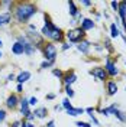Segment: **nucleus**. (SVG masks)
Instances as JSON below:
<instances>
[{"instance_id": "nucleus-32", "label": "nucleus", "mask_w": 126, "mask_h": 127, "mask_svg": "<svg viewBox=\"0 0 126 127\" xmlns=\"http://www.w3.org/2000/svg\"><path fill=\"white\" fill-rule=\"evenodd\" d=\"M28 101H29V105H36V104H38V98H36V97H31Z\"/></svg>"}, {"instance_id": "nucleus-11", "label": "nucleus", "mask_w": 126, "mask_h": 127, "mask_svg": "<svg viewBox=\"0 0 126 127\" xmlns=\"http://www.w3.org/2000/svg\"><path fill=\"white\" fill-rule=\"evenodd\" d=\"M118 84H116V81H113V79H109V81H106V91H107V95L112 97V95H116L118 93Z\"/></svg>"}, {"instance_id": "nucleus-28", "label": "nucleus", "mask_w": 126, "mask_h": 127, "mask_svg": "<svg viewBox=\"0 0 126 127\" xmlns=\"http://www.w3.org/2000/svg\"><path fill=\"white\" fill-rule=\"evenodd\" d=\"M75 126L77 127H93L90 123H86V121H75Z\"/></svg>"}, {"instance_id": "nucleus-19", "label": "nucleus", "mask_w": 126, "mask_h": 127, "mask_svg": "<svg viewBox=\"0 0 126 127\" xmlns=\"http://www.w3.org/2000/svg\"><path fill=\"white\" fill-rule=\"evenodd\" d=\"M33 114H35V119H45V117H47V114H48V108H47V107L35 108Z\"/></svg>"}, {"instance_id": "nucleus-40", "label": "nucleus", "mask_w": 126, "mask_h": 127, "mask_svg": "<svg viewBox=\"0 0 126 127\" xmlns=\"http://www.w3.org/2000/svg\"><path fill=\"white\" fill-rule=\"evenodd\" d=\"M47 127H55V121H54V120H49L48 124H47Z\"/></svg>"}, {"instance_id": "nucleus-22", "label": "nucleus", "mask_w": 126, "mask_h": 127, "mask_svg": "<svg viewBox=\"0 0 126 127\" xmlns=\"http://www.w3.org/2000/svg\"><path fill=\"white\" fill-rule=\"evenodd\" d=\"M113 116H115V117H116L120 123H126V113H123L122 110L116 108V110H115V113H113Z\"/></svg>"}, {"instance_id": "nucleus-45", "label": "nucleus", "mask_w": 126, "mask_h": 127, "mask_svg": "<svg viewBox=\"0 0 126 127\" xmlns=\"http://www.w3.org/2000/svg\"><path fill=\"white\" fill-rule=\"evenodd\" d=\"M1 56H3V54H1V51H0V58H1Z\"/></svg>"}, {"instance_id": "nucleus-14", "label": "nucleus", "mask_w": 126, "mask_h": 127, "mask_svg": "<svg viewBox=\"0 0 126 127\" xmlns=\"http://www.w3.org/2000/svg\"><path fill=\"white\" fill-rule=\"evenodd\" d=\"M19 98H17V95L16 94H10L7 97V100H6V107L10 108V110H15L16 107H17V104H19Z\"/></svg>"}, {"instance_id": "nucleus-41", "label": "nucleus", "mask_w": 126, "mask_h": 127, "mask_svg": "<svg viewBox=\"0 0 126 127\" xmlns=\"http://www.w3.org/2000/svg\"><path fill=\"white\" fill-rule=\"evenodd\" d=\"M13 79H16V77L13 75V74H9L7 75V81H13Z\"/></svg>"}, {"instance_id": "nucleus-10", "label": "nucleus", "mask_w": 126, "mask_h": 127, "mask_svg": "<svg viewBox=\"0 0 126 127\" xmlns=\"http://www.w3.org/2000/svg\"><path fill=\"white\" fill-rule=\"evenodd\" d=\"M63 81H64V85H70V87H71V85L77 81V74L72 71V69L68 71V72H65V74H64Z\"/></svg>"}, {"instance_id": "nucleus-47", "label": "nucleus", "mask_w": 126, "mask_h": 127, "mask_svg": "<svg viewBox=\"0 0 126 127\" xmlns=\"http://www.w3.org/2000/svg\"><path fill=\"white\" fill-rule=\"evenodd\" d=\"M125 65H126V62H125Z\"/></svg>"}, {"instance_id": "nucleus-37", "label": "nucleus", "mask_w": 126, "mask_h": 127, "mask_svg": "<svg viewBox=\"0 0 126 127\" xmlns=\"http://www.w3.org/2000/svg\"><path fill=\"white\" fill-rule=\"evenodd\" d=\"M33 120H35V114H33V113H31V114L26 117V121H31V123H32Z\"/></svg>"}, {"instance_id": "nucleus-16", "label": "nucleus", "mask_w": 126, "mask_h": 127, "mask_svg": "<svg viewBox=\"0 0 126 127\" xmlns=\"http://www.w3.org/2000/svg\"><path fill=\"white\" fill-rule=\"evenodd\" d=\"M31 77H32V74L29 71H22L17 77H16V81H17V84H22V85H23L26 81L31 79Z\"/></svg>"}, {"instance_id": "nucleus-27", "label": "nucleus", "mask_w": 126, "mask_h": 127, "mask_svg": "<svg viewBox=\"0 0 126 127\" xmlns=\"http://www.w3.org/2000/svg\"><path fill=\"white\" fill-rule=\"evenodd\" d=\"M55 62H49V61H44V62H41V69H47V68H51L52 65Z\"/></svg>"}, {"instance_id": "nucleus-43", "label": "nucleus", "mask_w": 126, "mask_h": 127, "mask_svg": "<svg viewBox=\"0 0 126 127\" xmlns=\"http://www.w3.org/2000/svg\"><path fill=\"white\" fill-rule=\"evenodd\" d=\"M61 108H63V105H55V107H54V110L55 111H60Z\"/></svg>"}, {"instance_id": "nucleus-21", "label": "nucleus", "mask_w": 126, "mask_h": 127, "mask_svg": "<svg viewBox=\"0 0 126 127\" xmlns=\"http://www.w3.org/2000/svg\"><path fill=\"white\" fill-rule=\"evenodd\" d=\"M12 52H13L15 55H22V54H25L23 46H22L19 42H15V43L12 45Z\"/></svg>"}, {"instance_id": "nucleus-31", "label": "nucleus", "mask_w": 126, "mask_h": 127, "mask_svg": "<svg viewBox=\"0 0 126 127\" xmlns=\"http://www.w3.org/2000/svg\"><path fill=\"white\" fill-rule=\"evenodd\" d=\"M20 127H35V124H33V123H31V121H26V120H23V121L20 123Z\"/></svg>"}, {"instance_id": "nucleus-44", "label": "nucleus", "mask_w": 126, "mask_h": 127, "mask_svg": "<svg viewBox=\"0 0 126 127\" xmlns=\"http://www.w3.org/2000/svg\"><path fill=\"white\" fill-rule=\"evenodd\" d=\"M1 46H3V40L0 39V48H1Z\"/></svg>"}, {"instance_id": "nucleus-1", "label": "nucleus", "mask_w": 126, "mask_h": 127, "mask_svg": "<svg viewBox=\"0 0 126 127\" xmlns=\"http://www.w3.org/2000/svg\"><path fill=\"white\" fill-rule=\"evenodd\" d=\"M41 35H42V38L49 39L52 43L54 42H63L64 38H65V33L63 32V29L55 26L47 15H45V23L41 29Z\"/></svg>"}, {"instance_id": "nucleus-42", "label": "nucleus", "mask_w": 126, "mask_h": 127, "mask_svg": "<svg viewBox=\"0 0 126 127\" xmlns=\"http://www.w3.org/2000/svg\"><path fill=\"white\" fill-rule=\"evenodd\" d=\"M55 98V94H47V100H54Z\"/></svg>"}, {"instance_id": "nucleus-35", "label": "nucleus", "mask_w": 126, "mask_h": 127, "mask_svg": "<svg viewBox=\"0 0 126 127\" xmlns=\"http://www.w3.org/2000/svg\"><path fill=\"white\" fill-rule=\"evenodd\" d=\"M84 111H86L87 114H91V113H94L96 111V108L94 107H87V108H84Z\"/></svg>"}, {"instance_id": "nucleus-25", "label": "nucleus", "mask_w": 126, "mask_h": 127, "mask_svg": "<svg viewBox=\"0 0 126 127\" xmlns=\"http://www.w3.org/2000/svg\"><path fill=\"white\" fill-rule=\"evenodd\" d=\"M61 105H63V108H64L65 111L70 110V108H72V107H74V105H72V104L70 103V98H64L63 103H61Z\"/></svg>"}, {"instance_id": "nucleus-6", "label": "nucleus", "mask_w": 126, "mask_h": 127, "mask_svg": "<svg viewBox=\"0 0 126 127\" xmlns=\"http://www.w3.org/2000/svg\"><path fill=\"white\" fill-rule=\"evenodd\" d=\"M16 39H17L16 42H19V43H20V45L23 46V51H25V54H26V55H32V54H33V52L36 51L35 45H33V43H32V42H31L29 39H28V38H26L25 35H19V36H17Z\"/></svg>"}, {"instance_id": "nucleus-29", "label": "nucleus", "mask_w": 126, "mask_h": 127, "mask_svg": "<svg viewBox=\"0 0 126 127\" xmlns=\"http://www.w3.org/2000/svg\"><path fill=\"white\" fill-rule=\"evenodd\" d=\"M88 117H90V120L94 123V126H100V121L96 119V116H94V113H91V114H88Z\"/></svg>"}, {"instance_id": "nucleus-7", "label": "nucleus", "mask_w": 126, "mask_h": 127, "mask_svg": "<svg viewBox=\"0 0 126 127\" xmlns=\"http://www.w3.org/2000/svg\"><path fill=\"white\" fill-rule=\"evenodd\" d=\"M90 75H93L96 79H99V81H102V82L109 81V77H107V74H106V71H104L103 66H94L93 69H90Z\"/></svg>"}, {"instance_id": "nucleus-39", "label": "nucleus", "mask_w": 126, "mask_h": 127, "mask_svg": "<svg viewBox=\"0 0 126 127\" xmlns=\"http://www.w3.org/2000/svg\"><path fill=\"white\" fill-rule=\"evenodd\" d=\"M20 123L22 121H17L16 120V121H13V124H10V127H20Z\"/></svg>"}, {"instance_id": "nucleus-3", "label": "nucleus", "mask_w": 126, "mask_h": 127, "mask_svg": "<svg viewBox=\"0 0 126 127\" xmlns=\"http://www.w3.org/2000/svg\"><path fill=\"white\" fill-rule=\"evenodd\" d=\"M65 38L70 43H80L81 40L86 39V32L81 28H74V29H70L65 33Z\"/></svg>"}, {"instance_id": "nucleus-17", "label": "nucleus", "mask_w": 126, "mask_h": 127, "mask_svg": "<svg viewBox=\"0 0 126 127\" xmlns=\"http://www.w3.org/2000/svg\"><path fill=\"white\" fill-rule=\"evenodd\" d=\"M122 33H123V32L119 29L118 22H116V23L113 22V23L110 25V38H112V39H116V38H119V36H120Z\"/></svg>"}, {"instance_id": "nucleus-36", "label": "nucleus", "mask_w": 126, "mask_h": 127, "mask_svg": "<svg viewBox=\"0 0 126 127\" xmlns=\"http://www.w3.org/2000/svg\"><path fill=\"white\" fill-rule=\"evenodd\" d=\"M81 4H83V6H86V7H90L93 3H91V1H88V0H83V1H81Z\"/></svg>"}, {"instance_id": "nucleus-13", "label": "nucleus", "mask_w": 126, "mask_h": 127, "mask_svg": "<svg viewBox=\"0 0 126 127\" xmlns=\"http://www.w3.org/2000/svg\"><path fill=\"white\" fill-rule=\"evenodd\" d=\"M19 105H20V114L26 119V117L32 113V111L29 110V107H31V105H29V101H28L26 98H22V100L19 101Z\"/></svg>"}, {"instance_id": "nucleus-8", "label": "nucleus", "mask_w": 126, "mask_h": 127, "mask_svg": "<svg viewBox=\"0 0 126 127\" xmlns=\"http://www.w3.org/2000/svg\"><path fill=\"white\" fill-rule=\"evenodd\" d=\"M75 48H77V51L81 52L83 55H88V54H90V49H91V43H90L88 40L84 39V40H81L80 43H77Z\"/></svg>"}, {"instance_id": "nucleus-4", "label": "nucleus", "mask_w": 126, "mask_h": 127, "mask_svg": "<svg viewBox=\"0 0 126 127\" xmlns=\"http://www.w3.org/2000/svg\"><path fill=\"white\" fill-rule=\"evenodd\" d=\"M103 68H104V71H106V74H107V77H110V78H115V77H118L119 74H120L116 61L112 59L110 56L106 58V61H104V66H103Z\"/></svg>"}, {"instance_id": "nucleus-12", "label": "nucleus", "mask_w": 126, "mask_h": 127, "mask_svg": "<svg viewBox=\"0 0 126 127\" xmlns=\"http://www.w3.org/2000/svg\"><path fill=\"white\" fill-rule=\"evenodd\" d=\"M81 23V29L84 32H87V31H91V29H94L96 28V22L93 20V19H88V17H83V20L80 22Z\"/></svg>"}, {"instance_id": "nucleus-34", "label": "nucleus", "mask_w": 126, "mask_h": 127, "mask_svg": "<svg viewBox=\"0 0 126 127\" xmlns=\"http://www.w3.org/2000/svg\"><path fill=\"white\" fill-rule=\"evenodd\" d=\"M71 48H72V45H71V43H63L61 49H63V51H68V49H71Z\"/></svg>"}, {"instance_id": "nucleus-2", "label": "nucleus", "mask_w": 126, "mask_h": 127, "mask_svg": "<svg viewBox=\"0 0 126 127\" xmlns=\"http://www.w3.org/2000/svg\"><path fill=\"white\" fill-rule=\"evenodd\" d=\"M36 12H38V9L32 3H28V1H25V3H16L13 16H15L17 23H28L32 19V16L36 15Z\"/></svg>"}, {"instance_id": "nucleus-46", "label": "nucleus", "mask_w": 126, "mask_h": 127, "mask_svg": "<svg viewBox=\"0 0 126 127\" xmlns=\"http://www.w3.org/2000/svg\"><path fill=\"white\" fill-rule=\"evenodd\" d=\"M125 91H126V87H125Z\"/></svg>"}, {"instance_id": "nucleus-18", "label": "nucleus", "mask_w": 126, "mask_h": 127, "mask_svg": "<svg viewBox=\"0 0 126 127\" xmlns=\"http://www.w3.org/2000/svg\"><path fill=\"white\" fill-rule=\"evenodd\" d=\"M12 22V13L10 12H4L0 13V26H6Z\"/></svg>"}, {"instance_id": "nucleus-20", "label": "nucleus", "mask_w": 126, "mask_h": 127, "mask_svg": "<svg viewBox=\"0 0 126 127\" xmlns=\"http://www.w3.org/2000/svg\"><path fill=\"white\" fill-rule=\"evenodd\" d=\"M86 111L84 108H81V107H72L70 110H67V114L71 116V117H77V116H81V114H84Z\"/></svg>"}, {"instance_id": "nucleus-15", "label": "nucleus", "mask_w": 126, "mask_h": 127, "mask_svg": "<svg viewBox=\"0 0 126 127\" xmlns=\"http://www.w3.org/2000/svg\"><path fill=\"white\" fill-rule=\"evenodd\" d=\"M116 108H119L118 104H110L109 107H104V108H100V107H97L96 110L99 111L100 114H103V116H110V114H113L115 113V110Z\"/></svg>"}, {"instance_id": "nucleus-5", "label": "nucleus", "mask_w": 126, "mask_h": 127, "mask_svg": "<svg viewBox=\"0 0 126 127\" xmlns=\"http://www.w3.org/2000/svg\"><path fill=\"white\" fill-rule=\"evenodd\" d=\"M42 52H44V58H45V61H49V62H55L57 59V46L52 43V42H48L44 45L42 48Z\"/></svg>"}, {"instance_id": "nucleus-9", "label": "nucleus", "mask_w": 126, "mask_h": 127, "mask_svg": "<svg viewBox=\"0 0 126 127\" xmlns=\"http://www.w3.org/2000/svg\"><path fill=\"white\" fill-rule=\"evenodd\" d=\"M68 13H70V16L72 17V19H81L83 20V15L80 13V10H78V7L75 6V3L74 1H68Z\"/></svg>"}, {"instance_id": "nucleus-24", "label": "nucleus", "mask_w": 126, "mask_h": 127, "mask_svg": "<svg viewBox=\"0 0 126 127\" xmlns=\"http://www.w3.org/2000/svg\"><path fill=\"white\" fill-rule=\"evenodd\" d=\"M64 91H65V94H67V98H70V100L72 98V97H74V95H75L74 90H72L70 85H65V87H64Z\"/></svg>"}, {"instance_id": "nucleus-26", "label": "nucleus", "mask_w": 126, "mask_h": 127, "mask_svg": "<svg viewBox=\"0 0 126 127\" xmlns=\"http://www.w3.org/2000/svg\"><path fill=\"white\" fill-rule=\"evenodd\" d=\"M104 49H107V52H109V54H113V52H115V48L112 46V43H110V40L109 39H104Z\"/></svg>"}, {"instance_id": "nucleus-23", "label": "nucleus", "mask_w": 126, "mask_h": 127, "mask_svg": "<svg viewBox=\"0 0 126 127\" xmlns=\"http://www.w3.org/2000/svg\"><path fill=\"white\" fill-rule=\"evenodd\" d=\"M64 74H65V72H64L63 69H60V68H54V69H52V75L57 77L58 79H63L64 78Z\"/></svg>"}, {"instance_id": "nucleus-33", "label": "nucleus", "mask_w": 126, "mask_h": 127, "mask_svg": "<svg viewBox=\"0 0 126 127\" xmlns=\"http://www.w3.org/2000/svg\"><path fill=\"white\" fill-rule=\"evenodd\" d=\"M6 116H7V114H6V111L0 110V123H3V121L6 120Z\"/></svg>"}, {"instance_id": "nucleus-38", "label": "nucleus", "mask_w": 126, "mask_h": 127, "mask_svg": "<svg viewBox=\"0 0 126 127\" xmlns=\"http://www.w3.org/2000/svg\"><path fill=\"white\" fill-rule=\"evenodd\" d=\"M16 91H17V93H23V85H22V84H17Z\"/></svg>"}, {"instance_id": "nucleus-30", "label": "nucleus", "mask_w": 126, "mask_h": 127, "mask_svg": "<svg viewBox=\"0 0 126 127\" xmlns=\"http://www.w3.org/2000/svg\"><path fill=\"white\" fill-rule=\"evenodd\" d=\"M110 6H112V9H113V12H115V13H118V10H119V1H110Z\"/></svg>"}]
</instances>
